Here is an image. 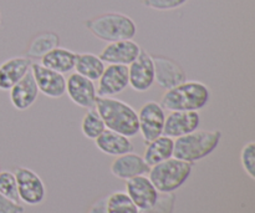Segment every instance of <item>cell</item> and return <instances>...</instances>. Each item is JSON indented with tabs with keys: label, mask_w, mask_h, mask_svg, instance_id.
Segmentation results:
<instances>
[{
	"label": "cell",
	"mask_w": 255,
	"mask_h": 213,
	"mask_svg": "<svg viewBox=\"0 0 255 213\" xmlns=\"http://www.w3.org/2000/svg\"><path fill=\"white\" fill-rule=\"evenodd\" d=\"M20 202L27 206H37L46 199V186L41 177L27 167H16L14 172Z\"/></svg>",
	"instance_id": "6"
},
{
	"label": "cell",
	"mask_w": 255,
	"mask_h": 213,
	"mask_svg": "<svg viewBox=\"0 0 255 213\" xmlns=\"http://www.w3.org/2000/svg\"><path fill=\"white\" fill-rule=\"evenodd\" d=\"M154 65V82L162 89L169 90L187 80V75L181 65L164 56H152Z\"/></svg>",
	"instance_id": "14"
},
{
	"label": "cell",
	"mask_w": 255,
	"mask_h": 213,
	"mask_svg": "<svg viewBox=\"0 0 255 213\" xmlns=\"http://www.w3.org/2000/svg\"><path fill=\"white\" fill-rule=\"evenodd\" d=\"M141 50V46L136 41H133V39L120 40V41L109 42L102 49L99 56L105 64L128 66L137 59Z\"/></svg>",
	"instance_id": "12"
},
{
	"label": "cell",
	"mask_w": 255,
	"mask_h": 213,
	"mask_svg": "<svg viewBox=\"0 0 255 213\" xmlns=\"http://www.w3.org/2000/svg\"><path fill=\"white\" fill-rule=\"evenodd\" d=\"M9 91L11 105L19 111H25L31 107L40 94L31 71L27 72Z\"/></svg>",
	"instance_id": "18"
},
{
	"label": "cell",
	"mask_w": 255,
	"mask_h": 213,
	"mask_svg": "<svg viewBox=\"0 0 255 213\" xmlns=\"http://www.w3.org/2000/svg\"><path fill=\"white\" fill-rule=\"evenodd\" d=\"M105 130H106L105 122L96 107L89 109L81 121V131L84 136L89 140H96Z\"/></svg>",
	"instance_id": "24"
},
{
	"label": "cell",
	"mask_w": 255,
	"mask_h": 213,
	"mask_svg": "<svg viewBox=\"0 0 255 213\" xmlns=\"http://www.w3.org/2000/svg\"><path fill=\"white\" fill-rule=\"evenodd\" d=\"M95 107L104 120L106 129L129 139L139 134L138 116L131 105L116 97L97 96Z\"/></svg>",
	"instance_id": "1"
},
{
	"label": "cell",
	"mask_w": 255,
	"mask_h": 213,
	"mask_svg": "<svg viewBox=\"0 0 255 213\" xmlns=\"http://www.w3.org/2000/svg\"><path fill=\"white\" fill-rule=\"evenodd\" d=\"M221 140V130H196L174 140L173 157L194 164L209 156Z\"/></svg>",
	"instance_id": "4"
},
{
	"label": "cell",
	"mask_w": 255,
	"mask_h": 213,
	"mask_svg": "<svg viewBox=\"0 0 255 213\" xmlns=\"http://www.w3.org/2000/svg\"><path fill=\"white\" fill-rule=\"evenodd\" d=\"M31 60L27 56H14L0 64V90L9 91L19 82L31 67Z\"/></svg>",
	"instance_id": "17"
},
{
	"label": "cell",
	"mask_w": 255,
	"mask_h": 213,
	"mask_svg": "<svg viewBox=\"0 0 255 213\" xmlns=\"http://www.w3.org/2000/svg\"><path fill=\"white\" fill-rule=\"evenodd\" d=\"M176 206L174 194H159L157 201L151 207L138 210V213H173Z\"/></svg>",
	"instance_id": "27"
},
{
	"label": "cell",
	"mask_w": 255,
	"mask_h": 213,
	"mask_svg": "<svg viewBox=\"0 0 255 213\" xmlns=\"http://www.w3.org/2000/svg\"><path fill=\"white\" fill-rule=\"evenodd\" d=\"M126 194L138 210L151 207L158 199L159 192L146 176H136L126 181Z\"/></svg>",
	"instance_id": "15"
},
{
	"label": "cell",
	"mask_w": 255,
	"mask_h": 213,
	"mask_svg": "<svg viewBox=\"0 0 255 213\" xmlns=\"http://www.w3.org/2000/svg\"><path fill=\"white\" fill-rule=\"evenodd\" d=\"M0 25H1V12H0Z\"/></svg>",
	"instance_id": "32"
},
{
	"label": "cell",
	"mask_w": 255,
	"mask_h": 213,
	"mask_svg": "<svg viewBox=\"0 0 255 213\" xmlns=\"http://www.w3.org/2000/svg\"><path fill=\"white\" fill-rule=\"evenodd\" d=\"M173 150L174 139L161 135L159 137L154 139L153 141L147 144L143 160L149 167H152L154 165L161 164V162L173 157Z\"/></svg>",
	"instance_id": "21"
},
{
	"label": "cell",
	"mask_w": 255,
	"mask_h": 213,
	"mask_svg": "<svg viewBox=\"0 0 255 213\" xmlns=\"http://www.w3.org/2000/svg\"><path fill=\"white\" fill-rule=\"evenodd\" d=\"M87 213H109L107 212L106 197H102V199L97 200L96 202H94Z\"/></svg>",
	"instance_id": "31"
},
{
	"label": "cell",
	"mask_w": 255,
	"mask_h": 213,
	"mask_svg": "<svg viewBox=\"0 0 255 213\" xmlns=\"http://www.w3.org/2000/svg\"><path fill=\"white\" fill-rule=\"evenodd\" d=\"M97 149L105 155L109 156H121V155L128 154L133 151V144L131 142L129 137L119 132L111 131L106 129L96 140H94Z\"/></svg>",
	"instance_id": "19"
},
{
	"label": "cell",
	"mask_w": 255,
	"mask_h": 213,
	"mask_svg": "<svg viewBox=\"0 0 255 213\" xmlns=\"http://www.w3.org/2000/svg\"><path fill=\"white\" fill-rule=\"evenodd\" d=\"M211 90L201 81H184L166 90L161 106L168 111H199L208 105Z\"/></svg>",
	"instance_id": "2"
},
{
	"label": "cell",
	"mask_w": 255,
	"mask_h": 213,
	"mask_svg": "<svg viewBox=\"0 0 255 213\" xmlns=\"http://www.w3.org/2000/svg\"><path fill=\"white\" fill-rule=\"evenodd\" d=\"M66 94L75 105L82 109H92L96 104L97 91L94 81L81 76L77 72H74L67 77Z\"/></svg>",
	"instance_id": "11"
},
{
	"label": "cell",
	"mask_w": 255,
	"mask_h": 213,
	"mask_svg": "<svg viewBox=\"0 0 255 213\" xmlns=\"http://www.w3.org/2000/svg\"><path fill=\"white\" fill-rule=\"evenodd\" d=\"M138 116V129L144 144L153 141L163 135L166 114L161 104L156 101H148L137 112Z\"/></svg>",
	"instance_id": "7"
},
{
	"label": "cell",
	"mask_w": 255,
	"mask_h": 213,
	"mask_svg": "<svg viewBox=\"0 0 255 213\" xmlns=\"http://www.w3.org/2000/svg\"><path fill=\"white\" fill-rule=\"evenodd\" d=\"M0 213H24V206L0 194Z\"/></svg>",
	"instance_id": "30"
},
{
	"label": "cell",
	"mask_w": 255,
	"mask_h": 213,
	"mask_svg": "<svg viewBox=\"0 0 255 213\" xmlns=\"http://www.w3.org/2000/svg\"><path fill=\"white\" fill-rule=\"evenodd\" d=\"M30 71L34 76L39 91L46 97L59 99L66 94V79L62 74L52 71L37 62H32Z\"/></svg>",
	"instance_id": "9"
},
{
	"label": "cell",
	"mask_w": 255,
	"mask_h": 213,
	"mask_svg": "<svg viewBox=\"0 0 255 213\" xmlns=\"http://www.w3.org/2000/svg\"><path fill=\"white\" fill-rule=\"evenodd\" d=\"M193 164L176 157L166 160L151 167L148 179L159 194H173L189 179Z\"/></svg>",
	"instance_id": "5"
},
{
	"label": "cell",
	"mask_w": 255,
	"mask_h": 213,
	"mask_svg": "<svg viewBox=\"0 0 255 213\" xmlns=\"http://www.w3.org/2000/svg\"><path fill=\"white\" fill-rule=\"evenodd\" d=\"M109 213H138L136 205L131 201L126 192L116 191L106 197Z\"/></svg>",
	"instance_id": "25"
},
{
	"label": "cell",
	"mask_w": 255,
	"mask_h": 213,
	"mask_svg": "<svg viewBox=\"0 0 255 213\" xmlns=\"http://www.w3.org/2000/svg\"><path fill=\"white\" fill-rule=\"evenodd\" d=\"M60 45L59 35L52 31H45L36 35L27 47V57L29 59H41L47 52L54 50Z\"/></svg>",
	"instance_id": "23"
},
{
	"label": "cell",
	"mask_w": 255,
	"mask_h": 213,
	"mask_svg": "<svg viewBox=\"0 0 255 213\" xmlns=\"http://www.w3.org/2000/svg\"><path fill=\"white\" fill-rule=\"evenodd\" d=\"M105 67H106V64L100 59L99 55H95L92 52L76 54L74 70H76L79 75L85 76L91 81H99Z\"/></svg>",
	"instance_id": "22"
},
{
	"label": "cell",
	"mask_w": 255,
	"mask_h": 213,
	"mask_svg": "<svg viewBox=\"0 0 255 213\" xmlns=\"http://www.w3.org/2000/svg\"><path fill=\"white\" fill-rule=\"evenodd\" d=\"M0 194L4 195L9 200L14 202H19V194H17L16 179L14 172L0 171Z\"/></svg>",
	"instance_id": "26"
},
{
	"label": "cell",
	"mask_w": 255,
	"mask_h": 213,
	"mask_svg": "<svg viewBox=\"0 0 255 213\" xmlns=\"http://www.w3.org/2000/svg\"><path fill=\"white\" fill-rule=\"evenodd\" d=\"M86 29L97 39L106 42L131 40L137 34V25L132 17L122 12H105L85 21Z\"/></svg>",
	"instance_id": "3"
},
{
	"label": "cell",
	"mask_w": 255,
	"mask_h": 213,
	"mask_svg": "<svg viewBox=\"0 0 255 213\" xmlns=\"http://www.w3.org/2000/svg\"><path fill=\"white\" fill-rule=\"evenodd\" d=\"M201 116L198 111H171L164 120L163 135L171 139H178L198 130Z\"/></svg>",
	"instance_id": "13"
},
{
	"label": "cell",
	"mask_w": 255,
	"mask_h": 213,
	"mask_svg": "<svg viewBox=\"0 0 255 213\" xmlns=\"http://www.w3.org/2000/svg\"><path fill=\"white\" fill-rule=\"evenodd\" d=\"M128 86V66L107 65L99 79L97 96L115 97Z\"/></svg>",
	"instance_id": "10"
},
{
	"label": "cell",
	"mask_w": 255,
	"mask_h": 213,
	"mask_svg": "<svg viewBox=\"0 0 255 213\" xmlns=\"http://www.w3.org/2000/svg\"><path fill=\"white\" fill-rule=\"evenodd\" d=\"M75 62H76V52L65 49V47L57 46L50 52H47L44 57H41L40 64L47 69L52 70V71L65 75L75 69Z\"/></svg>",
	"instance_id": "20"
},
{
	"label": "cell",
	"mask_w": 255,
	"mask_h": 213,
	"mask_svg": "<svg viewBox=\"0 0 255 213\" xmlns=\"http://www.w3.org/2000/svg\"><path fill=\"white\" fill-rule=\"evenodd\" d=\"M149 170H151V167L146 164L143 157L133 154V152L117 156L110 167V171L115 177L125 180V181L133 179L136 176L147 175Z\"/></svg>",
	"instance_id": "16"
},
{
	"label": "cell",
	"mask_w": 255,
	"mask_h": 213,
	"mask_svg": "<svg viewBox=\"0 0 255 213\" xmlns=\"http://www.w3.org/2000/svg\"><path fill=\"white\" fill-rule=\"evenodd\" d=\"M241 162L246 174L255 180V142L251 141L246 144L241 152Z\"/></svg>",
	"instance_id": "28"
},
{
	"label": "cell",
	"mask_w": 255,
	"mask_h": 213,
	"mask_svg": "<svg viewBox=\"0 0 255 213\" xmlns=\"http://www.w3.org/2000/svg\"><path fill=\"white\" fill-rule=\"evenodd\" d=\"M188 0H143L144 6L157 11H168L183 6Z\"/></svg>",
	"instance_id": "29"
},
{
	"label": "cell",
	"mask_w": 255,
	"mask_h": 213,
	"mask_svg": "<svg viewBox=\"0 0 255 213\" xmlns=\"http://www.w3.org/2000/svg\"><path fill=\"white\" fill-rule=\"evenodd\" d=\"M154 84L152 55L142 49L137 59L128 65V85L137 92L148 91Z\"/></svg>",
	"instance_id": "8"
}]
</instances>
